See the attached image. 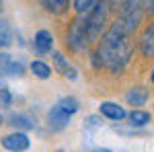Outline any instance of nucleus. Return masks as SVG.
<instances>
[{
	"instance_id": "1",
	"label": "nucleus",
	"mask_w": 154,
	"mask_h": 152,
	"mask_svg": "<svg viewBox=\"0 0 154 152\" xmlns=\"http://www.w3.org/2000/svg\"><path fill=\"white\" fill-rule=\"evenodd\" d=\"M140 21H142V17H119L103 33L97 56L101 60V66H105L109 72L119 74L130 64L131 56H134L131 35L140 27Z\"/></svg>"
},
{
	"instance_id": "2",
	"label": "nucleus",
	"mask_w": 154,
	"mask_h": 152,
	"mask_svg": "<svg viewBox=\"0 0 154 152\" xmlns=\"http://www.w3.org/2000/svg\"><path fill=\"white\" fill-rule=\"evenodd\" d=\"M107 17H109V6H107V0H101L97 4V8L91 14L84 17V23H86V33H88V41L93 43L97 41L103 29H105V23H107Z\"/></svg>"
},
{
	"instance_id": "3",
	"label": "nucleus",
	"mask_w": 154,
	"mask_h": 152,
	"mask_svg": "<svg viewBox=\"0 0 154 152\" xmlns=\"http://www.w3.org/2000/svg\"><path fill=\"white\" fill-rule=\"evenodd\" d=\"M66 45L70 47L72 51H84L86 47L91 45L88 41V33H86V23H84V17H76L68 27V33H66Z\"/></svg>"
},
{
	"instance_id": "4",
	"label": "nucleus",
	"mask_w": 154,
	"mask_h": 152,
	"mask_svg": "<svg viewBox=\"0 0 154 152\" xmlns=\"http://www.w3.org/2000/svg\"><path fill=\"white\" fill-rule=\"evenodd\" d=\"M107 6L117 12L119 17H142V4L140 0H107Z\"/></svg>"
},
{
	"instance_id": "5",
	"label": "nucleus",
	"mask_w": 154,
	"mask_h": 152,
	"mask_svg": "<svg viewBox=\"0 0 154 152\" xmlns=\"http://www.w3.org/2000/svg\"><path fill=\"white\" fill-rule=\"evenodd\" d=\"M0 146L8 152H25V150H29L31 140H29V136L23 134V132H12L8 136L0 138Z\"/></svg>"
},
{
	"instance_id": "6",
	"label": "nucleus",
	"mask_w": 154,
	"mask_h": 152,
	"mask_svg": "<svg viewBox=\"0 0 154 152\" xmlns=\"http://www.w3.org/2000/svg\"><path fill=\"white\" fill-rule=\"evenodd\" d=\"M70 119H72V115H68L66 111H62L58 105H54L48 111V126H49V129H54V132L66 129L70 126Z\"/></svg>"
},
{
	"instance_id": "7",
	"label": "nucleus",
	"mask_w": 154,
	"mask_h": 152,
	"mask_svg": "<svg viewBox=\"0 0 154 152\" xmlns=\"http://www.w3.org/2000/svg\"><path fill=\"white\" fill-rule=\"evenodd\" d=\"M54 66H56V72H60L64 78H68V80H76L78 78V70L66 60V56L62 51H54Z\"/></svg>"
},
{
	"instance_id": "8",
	"label": "nucleus",
	"mask_w": 154,
	"mask_h": 152,
	"mask_svg": "<svg viewBox=\"0 0 154 152\" xmlns=\"http://www.w3.org/2000/svg\"><path fill=\"white\" fill-rule=\"evenodd\" d=\"M99 111H101L103 117L111 119V121H123V119L128 117V111H125L121 105L113 103V101H103V103L99 105Z\"/></svg>"
},
{
	"instance_id": "9",
	"label": "nucleus",
	"mask_w": 154,
	"mask_h": 152,
	"mask_svg": "<svg viewBox=\"0 0 154 152\" xmlns=\"http://www.w3.org/2000/svg\"><path fill=\"white\" fill-rule=\"evenodd\" d=\"M138 47H140V54L144 58H154V23H150L144 33L140 35V41H138Z\"/></svg>"
},
{
	"instance_id": "10",
	"label": "nucleus",
	"mask_w": 154,
	"mask_h": 152,
	"mask_svg": "<svg viewBox=\"0 0 154 152\" xmlns=\"http://www.w3.org/2000/svg\"><path fill=\"white\" fill-rule=\"evenodd\" d=\"M51 47H54V35L49 33L48 29L37 31L35 37H33V49L37 54H49Z\"/></svg>"
},
{
	"instance_id": "11",
	"label": "nucleus",
	"mask_w": 154,
	"mask_h": 152,
	"mask_svg": "<svg viewBox=\"0 0 154 152\" xmlns=\"http://www.w3.org/2000/svg\"><path fill=\"white\" fill-rule=\"evenodd\" d=\"M148 97H150L148 88H144V86H131L130 91L125 93V101H128V105L140 107L148 101Z\"/></svg>"
},
{
	"instance_id": "12",
	"label": "nucleus",
	"mask_w": 154,
	"mask_h": 152,
	"mask_svg": "<svg viewBox=\"0 0 154 152\" xmlns=\"http://www.w3.org/2000/svg\"><path fill=\"white\" fill-rule=\"evenodd\" d=\"M8 123H11L17 132H23V134L27 132V129L35 128V121H33L29 115H23V113H14V115H11L8 117Z\"/></svg>"
},
{
	"instance_id": "13",
	"label": "nucleus",
	"mask_w": 154,
	"mask_h": 152,
	"mask_svg": "<svg viewBox=\"0 0 154 152\" xmlns=\"http://www.w3.org/2000/svg\"><path fill=\"white\" fill-rule=\"evenodd\" d=\"M128 123H130L134 129L138 128H144V126H148L150 123V113L148 111H142V109H134L131 113H128Z\"/></svg>"
},
{
	"instance_id": "14",
	"label": "nucleus",
	"mask_w": 154,
	"mask_h": 152,
	"mask_svg": "<svg viewBox=\"0 0 154 152\" xmlns=\"http://www.w3.org/2000/svg\"><path fill=\"white\" fill-rule=\"evenodd\" d=\"M39 2L51 14H62V12L68 11V6H70V0H39Z\"/></svg>"
},
{
	"instance_id": "15",
	"label": "nucleus",
	"mask_w": 154,
	"mask_h": 152,
	"mask_svg": "<svg viewBox=\"0 0 154 152\" xmlns=\"http://www.w3.org/2000/svg\"><path fill=\"white\" fill-rule=\"evenodd\" d=\"M99 2L101 0H74V11H76L78 17H86L97 8Z\"/></svg>"
},
{
	"instance_id": "16",
	"label": "nucleus",
	"mask_w": 154,
	"mask_h": 152,
	"mask_svg": "<svg viewBox=\"0 0 154 152\" xmlns=\"http://www.w3.org/2000/svg\"><path fill=\"white\" fill-rule=\"evenodd\" d=\"M56 105H58L62 111H66L68 115H74V113L80 109V103H78V99H76V97H62Z\"/></svg>"
},
{
	"instance_id": "17",
	"label": "nucleus",
	"mask_w": 154,
	"mask_h": 152,
	"mask_svg": "<svg viewBox=\"0 0 154 152\" xmlns=\"http://www.w3.org/2000/svg\"><path fill=\"white\" fill-rule=\"evenodd\" d=\"M31 72L35 74L37 78H41V80H45L51 76V68H49L45 62H41V60H33L31 62Z\"/></svg>"
},
{
	"instance_id": "18",
	"label": "nucleus",
	"mask_w": 154,
	"mask_h": 152,
	"mask_svg": "<svg viewBox=\"0 0 154 152\" xmlns=\"http://www.w3.org/2000/svg\"><path fill=\"white\" fill-rule=\"evenodd\" d=\"M101 126H103L101 115H88L86 119H84V123H82V132L86 134V136H93L97 129H101Z\"/></svg>"
},
{
	"instance_id": "19",
	"label": "nucleus",
	"mask_w": 154,
	"mask_h": 152,
	"mask_svg": "<svg viewBox=\"0 0 154 152\" xmlns=\"http://www.w3.org/2000/svg\"><path fill=\"white\" fill-rule=\"evenodd\" d=\"M12 43V27L6 21H0V49H6Z\"/></svg>"
},
{
	"instance_id": "20",
	"label": "nucleus",
	"mask_w": 154,
	"mask_h": 152,
	"mask_svg": "<svg viewBox=\"0 0 154 152\" xmlns=\"http://www.w3.org/2000/svg\"><path fill=\"white\" fill-rule=\"evenodd\" d=\"M11 103H12V93L8 88V84L4 82V78L0 76V107L6 109V107H11Z\"/></svg>"
},
{
	"instance_id": "21",
	"label": "nucleus",
	"mask_w": 154,
	"mask_h": 152,
	"mask_svg": "<svg viewBox=\"0 0 154 152\" xmlns=\"http://www.w3.org/2000/svg\"><path fill=\"white\" fill-rule=\"evenodd\" d=\"M23 74H25V64L12 60L11 66H8V70H6V76H11V78H21Z\"/></svg>"
},
{
	"instance_id": "22",
	"label": "nucleus",
	"mask_w": 154,
	"mask_h": 152,
	"mask_svg": "<svg viewBox=\"0 0 154 152\" xmlns=\"http://www.w3.org/2000/svg\"><path fill=\"white\" fill-rule=\"evenodd\" d=\"M12 62V56L6 54V51H0V76H6V70Z\"/></svg>"
},
{
	"instance_id": "23",
	"label": "nucleus",
	"mask_w": 154,
	"mask_h": 152,
	"mask_svg": "<svg viewBox=\"0 0 154 152\" xmlns=\"http://www.w3.org/2000/svg\"><path fill=\"white\" fill-rule=\"evenodd\" d=\"M140 4H142V12L154 14V0H140Z\"/></svg>"
},
{
	"instance_id": "24",
	"label": "nucleus",
	"mask_w": 154,
	"mask_h": 152,
	"mask_svg": "<svg viewBox=\"0 0 154 152\" xmlns=\"http://www.w3.org/2000/svg\"><path fill=\"white\" fill-rule=\"evenodd\" d=\"M91 58H93V66H95V68H101V60H99V56H97V51L91 56Z\"/></svg>"
},
{
	"instance_id": "25",
	"label": "nucleus",
	"mask_w": 154,
	"mask_h": 152,
	"mask_svg": "<svg viewBox=\"0 0 154 152\" xmlns=\"http://www.w3.org/2000/svg\"><path fill=\"white\" fill-rule=\"evenodd\" d=\"M91 152H115V150H111V148H95V150H91Z\"/></svg>"
},
{
	"instance_id": "26",
	"label": "nucleus",
	"mask_w": 154,
	"mask_h": 152,
	"mask_svg": "<svg viewBox=\"0 0 154 152\" xmlns=\"http://www.w3.org/2000/svg\"><path fill=\"white\" fill-rule=\"evenodd\" d=\"M2 11H4V4H2V0H0V14H2Z\"/></svg>"
},
{
	"instance_id": "27",
	"label": "nucleus",
	"mask_w": 154,
	"mask_h": 152,
	"mask_svg": "<svg viewBox=\"0 0 154 152\" xmlns=\"http://www.w3.org/2000/svg\"><path fill=\"white\" fill-rule=\"evenodd\" d=\"M150 80H152V84H154V70H152V74H150Z\"/></svg>"
},
{
	"instance_id": "28",
	"label": "nucleus",
	"mask_w": 154,
	"mask_h": 152,
	"mask_svg": "<svg viewBox=\"0 0 154 152\" xmlns=\"http://www.w3.org/2000/svg\"><path fill=\"white\" fill-rule=\"evenodd\" d=\"M2 121H4V117H2V113H0V126H2Z\"/></svg>"
},
{
	"instance_id": "29",
	"label": "nucleus",
	"mask_w": 154,
	"mask_h": 152,
	"mask_svg": "<svg viewBox=\"0 0 154 152\" xmlns=\"http://www.w3.org/2000/svg\"><path fill=\"white\" fill-rule=\"evenodd\" d=\"M56 152H64V150H56Z\"/></svg>"
}]
</instances>
